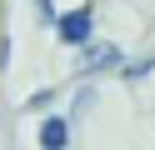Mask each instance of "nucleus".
<instances>
[{
  "instance_id": "1",
  "label": "nucleus",
  "mask_w": 155,
  "mask_h": 150,
  "mask_svg": "<svg viewBox=\"0 0 155 150\" xmlns=\"http://www.w3.org/2000/svg\"><path fill=\"white\" fill-rule=\"evenodd\" d=\"M90 25H95V10L90 5H75L70 15L55 20V35H60V45H85V40H90Z\"/></svg>"
},
{
  "instance_id": "4",
  "label": "nucleus",
  "mask_w": 155,
  "mask_h": 150,
  "mask_svg": "<svg viewBox=\"0 0 155 150\" xmlns=\"http://www.w3.org/2000/svg\"><path fill=\"white\" fill-rule=\"evenodd\" d=\"M50 100H55V90H40V95H30V110H45Z\"/></svg>"
},
{
  "instance_id": "3",
  "label": "nucleus",
  "mask_w": 155,
  "mask_h": 150,
  "mask_svg": "<svg viewBox=\"0 0 155 150\" xmlns=\"http://www.w3.org/2000/svg\"><path fill=\"white\" fill-rule=\"evenodd\" d=\"M115 65H120V50L115 45H100L95 55H85V70H115Z\"/></svg>"
},
{
  "instance_id": "2",
  "label": "nucleus",
  "mask_w": 155,
  "mask_h": 150,
  "mask_svg": "<svg viewBox=\"0 0 155 150\" xmlns=\"http://www.w3.org/2000/svg\"><path fill=\"white\" fill-rule=\"evenodd\" d=\"M65 145H70V125H65L60 115L40 120V150H65Z\"/></svg>"
}]
</instances>
